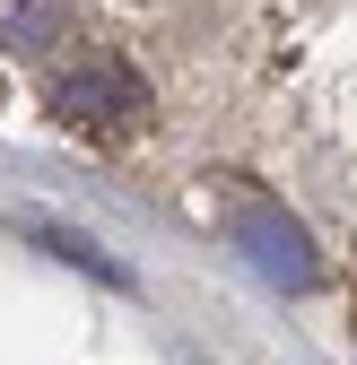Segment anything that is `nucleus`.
I'll list each match as a JSON object with an SVG mask.
<instances>
[{
  "instance_id": "nucleus-1",
  "label": "nucleus",
  "mask_w": 357,
  "mask_h": 365,
  "mask_svg": "<svg viewBox=\"0 0 357 365\" xmlns=\"http://www.w3.org/2000/svg\"><path fill=\"white\" fill-rule=\"evenodd\" d=\"M53 105H61V113H79V122H122V113H140V87H131V70L96 61V70L61 78V87H53Z\"/></svg>"
},
{
  "instance_id": "nucleus-2",
  "label": "nucleus",
  "mask_w": 357,
  "mask_h": 365,
  "mask_svg": "<svg viewBox=\"0 0 357 365\" xmlns=\"http://www.w3.org/2000/svg\"><path fill=\"white\" fill-rule=\"evenodd\" d=\"M70 26V0H0V43L9 53H44V43H61Z\"/></svg>"
}]
</instances>
